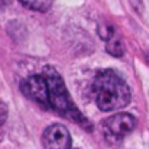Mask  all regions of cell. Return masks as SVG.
<instances>
[{
  "label": "cell",
  "mask_w": 149,
  "mask_h": 149,
  "mask_svg": "<svg viewBox=\"0 0 149 149\" xmlns=\"http://www.w3.org/2000/svg\"><path fill=\"white\" fill-rule=\"evenodd\" d=\"M105 48H107V53L114 56V57H121L124 54V44L117 35L107 40V47Z\"/></svg>",
  "instance_id": "7"
},
{
  "label": "cell",
  "mask_w": 149,
  "mask_h": 149,
  "mask_svg": "<svg viewBox=\"0 0 149 149\" xmlns=\"http://www.w3.org/2000/svg\"><path fill=\"white\" fill-rule=\"evenodd\" d=\"M98 34H100V37L102 38V40H110L111 37H114L116 35V29H114V26L113 25H110V24H100V26H98Z\"/></svg>",
  "instance_id": "8"
},
{
  "label": "cell",
  "mask_w": 149,
  "mask_h": 149,
  "mask_svg": "<svg viewBox=\"0 0 149 149\" xmlns=\"http://www.w3.org/2000/svg\"><path fill=\"white\" fill-rule=\"evenodd\" d=\"M45 149H70L72 137L69 130L63 124H51L42 134Z\"/></svg>",
  "instance_id": "5"
},
{
  "label": "cell",
  "mask_w": 149,
  "mask_h": 149,
  "mask_svg": "<svg viewBox=\"0 0 149 149\" xmlns=\"http://www.w3.org/2000/svg\"><path fill=\"white\" fill-rule=\"evenodd\" d=\"M130 3H132V6H133L137 12L142 10V0H130Z\"/></svg>",
  "instance_id": "10"
},
{
  "label": "cell",
  "mask_w": 149,
  "mask_h": 149,
  "mask_svg": "<svg viewBox=\"0 0 149 149\" xmlns=\"http://www.w3.org/2000/svg\"><path fill=\"white\" fill-rule=\"evenodd\" d=\"M19 3L31 10H37V12H47L51 5L53 0H19Z\"/></svg>",
  "instance_id": "6"
},
{
  "label": "cell",
  "mask_w": 149,
  "mask_h": 149,
  "mask_svg": "<svg viewBox=\"0 0 149 149\" xmlns=\"http://www.w3.org/2000/svg\"><path fill=\"white\" fill-rule=\"evenodd\" d=\"M22 94L29 98L31 101H35L41 105L48 107V88L45 78L41 74H32L28 79H25L21 85Z\"/></svg>",
  "instance_id": "4"
},
{
  "label": "cell",
  "mask_w": 149,
  "mask_h": 149,
  "mask_svg": "<svg viewBox=\"0 0 149 149\" xmlns=\"http://www.w3.org/2000/svg\"><path fill=\"white\" fill-rule=\"evenodd\" d=\"M136 126V118L129 113H118L116 116L108 117L102 123V129L108 139L120 140L127 136Z\"/></svg>",
  "instance_id": "3"
},
{
  "label": "cell",
  "mask_w": 149,
  "mask_h": 149,
  "mask_svg": "<svg viewBox=\"0 0 149 149\" xmlns=\"http://www.w3.org/2000/svg\"><path fill=\"white\" fill-rule=\"evenodd\" d=\"M42 76L45 78L47 88H48V105L53 107L61 116L72 118L78 123H82L84 116L74 107L60 73L53 66H47L42 69Z\"/></svg>",
  "instance_id": "2"
},
{
  "label": "cell",
  "mask_w": 149,
  "mask_h": 149,
  "mask_svg": "<svg viewBox=\"0 0 149 149\" xmlns=\"http://www.w3.org/2000/svg\"><path fill=\"white\" fill-rule=\"evenodd\" d=\"M95 102L102 111H116L130 102V88L120 74L113 70H101L92 84Z\"/></svg>",
  "instance_id": "1"
},
{
  "label": "cell",
  "mask_w": 149,
  "mask_h": 149,
  "mask_svg": "<svg viewBox=\"0 0 149 149\" xmlns=\"http://www.w3.org/2000/svg\"><path fill=\"white\" fill-rule=\"evenodd\" d=\"M8 120V107L5 102H0V139H2V130Z\"/></svg>",
  "instance_id": "9"
}]
</instances>
